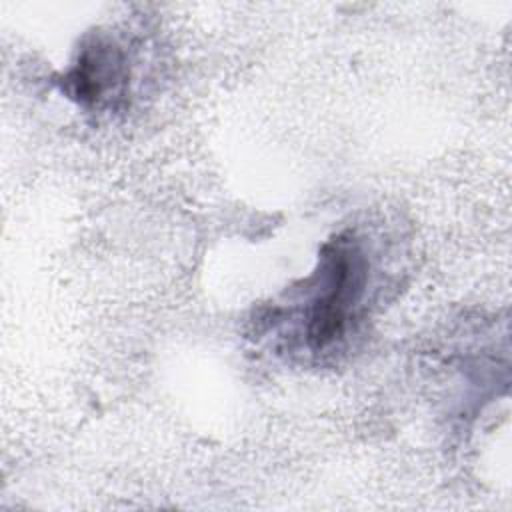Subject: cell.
<instances>
[{
  "label": "cell",
  "mask_w": 512,
  "mask_h": 512,
  "mask_svg": "<svg viewBox=\"0 0 512 512\" xmlns=\"http://www.w3.org/2000/svg\"><path fill=\"white\" fill-rule=\"evenodd\" d=\"M368 262L352 236L340 234L322 248L314 294L306 308L304 340L320 352L340 340L364 296Z\"/></svg>",
  "instance_id": "obj_1"
},
{
  "label": "cell",
  "mask_w": 512,
  "mask_h": 512,
  "mask_svg": "<svg viewBox=\"0 0 512 512\" xmlns=\"http://www.w3.org/2000/svg\"><path fill=\"white\" fill-rule=\"evenodd\" d=\"M128 82L124 56L108 40L94 38L78 54L76 64L64 76V90L78 104L106 106L124 94Z\"/></svg>",
  "instance_id": "obj_2"
}]
</instances>
